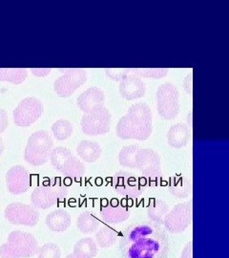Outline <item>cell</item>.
Masks as SVG:
<instances>
[{
	"label": "cell",
	"mask_w": 229,
	"mask_h": 258,
	"mask_svg": "<svg viewBox=\"0 0 229 258\" xmlns=\"http://www.w3.org/2000/svg\"><path fill=\"white\" fill-rule=\"evenodd\" d=\"M169 212V207L164 200L154 199L147 207V215L151 221L164 223Z\"/></svg>",
	"instance_id": "obj_24"
},
{
	"label": "cell",
	"mask_w": 229,
	"mask_h": 258,
	"mask_svg": "<svg viewBox=\"0 0 229 258\" xmlns=\"http://www.w3.org/2000/svg\"><path fill=\"white\" fill-rule=\"evenodd\" d=\"M54 137L58 141H64L72 136L73 125L67 120H58L52 125Z\"/></svg>",
	"instance_id": "obj_29"
},
{
	"label": "cell",
	"mask_w": 229,
	"mask_h": 258,
	"mask_svg": "<svg viewBox=\"0 0 229 258\" xmlns=\"http://www.w3.org/2000/svg\"><path fill=\"white\" fill-rule=\"evenodd\" d=\"M119 232L110 227H103L96 234L97 245L101 248H110L117 242Z\"/></svg>",
	"instance_id": "obj_27"
},
{
	"label": "cell",
	"mask_w": 229,
	"mask_h": 258,
	"mask_svg": "<svg viewBox=\"0 0 229 258\" xmlns=\"http://www.w3.org/2000/svg\"><path fill=\"white\" fill-rule=\"evenodd\" d=\"M191 138L190 128L184 123H176L167 132L168 145L173 148H184Z\"/></svg>",
	"instance_id": "obj_19"
},
{
	"label": "cell",
	"mask_w": 229,
	"mask_h": 258,
	"mask_svg": "<svg viewBox=\"0 0 229 258\" xmlns=\"http://www.w3.org/2000/svg\"><path fill=\"white\" fill-rule=\"evenodd\" d=\"M68 194V187L59 182L52 184H42L37 186L33 191L31 200L33 205L41 210H47L57 203L59 200H63Z\"/></svg>",
	"instance_id": "obj_7"
},
{
	"label": "cell",
	"mask_w": 229,
	"mask_h": 258,
	"mask_svg": "<svg viewBox=\"0 0 229 258\" xmlns=\"http://www.w3.org/2000/svg\"><path fill=\"white\" fill-rule=\"evenodd\" d=\"M60 248L54 243H46L37 251V258H60Z\"/></svg>",
	"instance_id": "obj_31"
},
{
	"label": "cell",
	"mask_w": 229,
	"mask_h": 258,
	"mask_svg": "<svg viewBox=\"0 0 229 258\" xmlns=\"http://www.w3.org/2000/svg\"><path fill=\"white\" fill-rule=\"evenodd\" d=\"M27 76L25 68H0V82L19 85L25 82Z\"/></svg>",
	"instance_id": "obj_25"
},
{
	"label": "cell",
	"mask_w": 229,
	"mask_h": 258,
	"mask_svg": "<svg viewBox=\"0 0 229 258\" xmlns=\"http://www.w3.org/2000/svg\"><path fill=\"white\" fill-rule=\"evenodd\" d=\"M9 125V117L7 112L0 109V133L4 132Z\"/></svg>",
	"instance_id": "obj_33"
},
{
	"label": "cell",
	"mask_w": 229,
	"mask_h": 258,
	"mask_svg": "<svg viewBox=\"0 0 229 258\" xmlns=\"http://www.w3.org/2000/svg\"><path fill=\"white\" fill-rule=\"evenodd\" d=\"M181 258H193V241H189L182 251Z\"/></svg>",
	"instance_id": "obj_35"
},
{
	"label": "cell",
	"mask_w": 229,
	"mask_h": 258,
	"mask_svg": "<svg viewBox=\"0 0 229 258\" xmlns=\"http://www.w3.org/2000/svg\"><path fill=\"white\" fill-rule=\"evenodd\" d=\"M73 254L78 258H95L98 254V245L91 237H84L74 244Z\"/></svg>",
	"instance_id": "obj_23"
},
{
	"label": "cell",
	"mask_w": 229,
	"mask_h": 258,
	"mask_svg": "<svg viewBox=\"0 0 229 258\" xmlns=\"http://www.w3.org/2000/svg\"><path fill=\"white\" fill-rule=\"evenodd\" d=\"M77 226L83 233L90 234L99 228L100 222L92 212H83L78 217Z\"/></svg>",
	"instance_id": "obj_26"
},
{
	"label": "cell",
	"mask_w": 229,
	"mask_h": 258,
	"mask_svg": "<svg viewBox=\"0 0 229 258\" xmlns=\"http://www.w3.org/2000/svg\"><path fill=\"white\" fill-rule=\"evenodd\" d=\"M159 115L165 120H173L180 111V94L172 83H164L157 90Z\"/></svg>",
	"instance_id": "obj_6"
},
{
	"label": "cell",
	"mask_w": 229,
	"mask_h": 258,
	"mask_svg": "<svg viewBox=\"0 0 229 258\" xmlns=\"http://www.w3.org/2000/svg\"><path fill=\"white\" fill-rule=\"evenodd\" d=\"M66 258H78L75 255H73V253H71V254H69V255H67Z\"/></svg>",
	"instance_id": "obj_39"
},
{
	"label": "cell",
	"mask_w": 229,
	"mask_h": 258,
	"mask_svg": "<svg viewBox=\"0 0 229 258\" xmlns=\"http://www.w3.org/2000/svg\"><path fill=\"white\" fill-rule=\"evenodd\" d=\"M139 147L137 146H128L121 148L119 151V162L120 166L129 167V168H137L136 157Z\"/></svg>",
	"instance_id": "obj_28"
},
{
	"label": "cell",
	"mask_w": 229,
	"mask_h": 258,
	"mask_svg": "<svg viewBox=\"0 0 229 258\" xmlns=\"http://www.w3.org/2000/svg\"><path fill=\"white\" fill-rule=\"evenodd\" d=\"M146 85L139 78L129 75L119 83V93L127 101H134L144 96Z\"/></svg>",
	"instance_id": "obj_18"
},
{
	"label": "cell",
	"mask_w": 229,
	"mask_h": 258,
	"mask_svg": "<svg viewBox=\"0 0 229 258\" xmlns=\"http://www.w3.org/2000/svg\"><path fill=\"white\" fill-rule=\"evenodd\" d=\"M36 237L26 231H12L7 243L0 246V258H29L38 251Z\"/></svg>",
	"instance_id": "obj_3"
},
{
	"label": "cell",
	"mask_w": 229,
	"mask_h": 258,
	"mask_svg": "<svg viewBox=\"0 0 229 258\" xmlns=\"http://www.w3.org/2000/svg\"><path fill=\"white\" fill-rule=\"evenodd\" d=\"M43 113V105L37 98L28 97L19 102L13 112V119L18 126H29L36 122Z\"/></svg>",
	"instance_id": "obj_9"
},
{
	"label": "cell",
	"mask_w": 229,
	"mask_h": 258,
	"mask_svg": "<svg viewBox=\"0 0 229 258\" xmlns=\"http://www.w3.org/2000/svg\"><path fill=\"white\" fill-rule=\"evenodd\" d=\"M71 215L64 210H55L50 212L45 219L47 228L50 231L62 232L67 231L71 225Z\"/></svg>",
	"instance_id": "obj_20"
},
{
	"label": "cell",
	"mask_w": 229,
	"mask_h": 258,
	"mask_svg": "<svg viewBox=\"0 0 229 258\" xmlns=\"http://www.w3.org/2000/svg\"><path fill=\"white\" fill-rule=\"evenodd\" d=\"M49 160L57 171L74 180H80L86 170L83 162L73 156L70 149L63 147L54 148Z\"/></svg>",
	"instance_id": "obj_5"
},
{
	"label": "cell",
	"mask_w": 229,
	"mask_h": 258,
	"mask_svg": "<svg viewBox=\"0 0 229 258\" xmlns=\"http://www.w3.org/2000/svg\"><path fill=\"white\" fill-rule=\"evenodd\" d=\"M128 258H160L163 250L161 236L154 227L148 224H140L134 227L127 234Z\"/></svg>",
	"instance_id": "obj_2"
},
{
	"label": "cell",
	"mask_w": 229,
	"mask_h": 258,
	"mask_svg": "<svg viewBox=\"0 0 229 258\" xmlns=\"http://www.w3.org/2000/svg\"><path fill=\"white\" fill-rule=\"evenodd\" d=\"M192 184L190 180L184 176H172L169 179L167 190L178 198H185L190 194Z\"/></svg>",
	"instance_id": "obj_22"
},
{
	"label": "cell",
	"mask_w": 229,
	"mask_h": 258,
	"mask_svg": "<svg viewBox=\"0 0 229 258\" xmlns=\"http://www.w3.org/2000/svg\"><path fill=\"white\" fill-rule=\"evenodd\" d=\"M188 123L192 127V111H190L188 114Z\"/></svg>",
	"instance_id": "obj_38"
},
{
	"label": "cell",
	"mask_w": 229,
	"mask_h": 258,
	"mask_svg": "<svg viewBox=\"0 0 229 258\" xmlns=\"http://www.w3.org/2000/svg\"><path fill=\"white\" fill-rule=\"evenodd\" d=\"M53 148L54 142L49 132L38 130L28 139L24 159L29 165L43 166L49 161Z\"/></svg>",
	"instance_id": "obj_4"
},
{
	"label": "cell",
	"mask_w": 229,
	"mask_h": 258,
	"mask_svg": "<svg viewBox=\"0 0 229 258\" xmlns=\"http://www.w3.org/2000/svg\"><path fill=\"white\" fill-rule=\"evenodd\" d=\"M131 73L137 78H150V79H163L169 73L167 68H134L131 69Z\"/></svg>",
	"instance_id": "obj_30"
},
{
	"label": "cell",
	"mask_w": 229,
	"mask_h": 258,
	"mask_svg": "<svg viewBox=\"0 0 229 258\" xmlns=\"http://www.w3.org/2000/svg\"><path fill=\"white\" fill-rule=\"evenodd\" d=\"M7 221L13 225L35 227L39 220V213L35 207L21 202L10 204L4 212Z\"/></svg>",
	"instance_id": "obj_10"
},
{
	"label": "cell",
	"mask_w": 229,
	"mask_h": 258,
	"mask_svg": "<svg viewBox=\"0 0 229 258\" xmlns=\"http://www.w3.org/2000/svg\"><path fill=\"white\" fill-rule=\"evenodd\" d=\"M3 151H4V144H3V140L0 137V156L2 155Z\"/></svg>",
	"instance_id": "obj_37"
},
{
	"label": "cell",
	"mask_w": 229,
	"mask_h": 258,
	"mask_svg": "<svg viewBox=\"0 0 229 258\" xmlns=\"http://www.w3.org/2000/svg\"><path fill=\"white\" fill-rule=\"evenodd\" d=\"M152 113L144 102L133 104L117 124V135L122 140L145 141L152 134Z\"/></svg>",
	"instance_id": "obj_1"
},
{
	"label": "cell",
	"mask_w": 229,
	"mask_h": 258,
	"mask_svg": "<svg viewBox=\"0 0 229 258\" xmlns=\"http://www.w3.org/2000/svg\"><path fill=\"white\" fill-rule=\"evenodd\" d=\"M6 184L10 194L19 195L27 192L31 184L29 171L24 166H12L6 173Z\"/></svg>",
	"instance_id": "obj_14"
},
{
	"label": "cell",
	"mask_w": 229,
	"mask_h": 258,
	"mask_svg": "<svg viewBox=\"0 0 229 258\" xmlns=\"http://www.w3.org/2000/svg\"><path fill=\"white\" fill-rule=\"evenodd\" d=\"M192 79V73H190L183 81V87H184L185 91L190 95H192L193 93Z\"/></svg>",
	"instance_id": "obj_36"
},
{
	"label": "cell",
	"mask_w": 229,
	"mask_h": 258,
	"mask_svg": "<svg viewBox=\"0 0 229 258\" xmlns=\"http://www.w3.org/2000/svg\"><path fill=\"white\" fill-rule=\"evenodd\" d=\"M87 74L82 68H72L65 71L64 74L55 80V92L61 98L72 96L74 91L86 83Z\"/></svg>",
	"instance_id": "obj_11"
},
{
	"label": "cell",
	"mask_w": 229,
	"mask_h": 258,
	"mask_svg": "<svg viewBox=\"0 0 229 258\" xmlns=\"http://www.w3.org/2000/svg\"><path fill=\"white\" fill-rule=\"evenodd\" d=\"M101 217L110 225H117L126 221L130 216L128 209L118 200H112L101 208Z\"/></svg>",
	"instance_id": "obj_17"
},
{
	"label": "cell",
	"mask_w": 229,
	"mask_h": 258,
	"mask_svg": "<svg viewBox=\"0 0 229 258\" xmlns=\"http://www.w3.org/2000/svg\"><path fill=\"white\" fill-rule=\"evenodd\" d=\"M105 102L104 92L99 87H90L78 98V105L86 114H91L103 108Z\"/></svg>",
	"instance_id": "obj_16"
},
{
	"label": "cell",
	"mask_w": 229,
	"mask_h": 258,
	"mask_svg": "<svg viewBox=\"0 0 229 258\" xmlns=\"http://www.w3.org/2000/svg\"><path fill=\"white\" fill-rule=\"evenodd\" d=\"M116 191L129 198H137L142 194V187L137 178L127 171H119L115 176Z\"/></svg>",
	"instance_id": "obj_15"
},
{
	"label": "cell",
	"mask_w": 229,
	"mask_h": 258,
	"mask_svg": "<svg viewBox=\"0 0 229 258\" xmlns=\"http://www.w3.org/2000/svg\"><path fill=\"white\" fill-rule=\"evenodd\" d=\"M136 164L137 169L150 180H156L162 174L161 157L151 148H139Z\"/></svg>",
	"instance_id": "obj_13"
},
{
	"label": "cell",
	"mask_w": 229,
	"mask_h": 258,
	"mask_svg": "<svg viewBox=\"0 0 229 258\" xmlns=\"http://www.w3.org/2000/svg\"><path fill=\"white\" fill-rule=\"evenodd\" d=\"M51 68H32L31 72L35 77L37 78H44L51 73Z\"/></svg>",
	"instance_id": "obj_34"
},
{
	"label": "cell",
	"mask_w": 229,
	"mask_h": 258,
	"mask_svg": "<svg viewBox=\"0 0 229 258\" xmlns=\"http://www.w3.org/2000/svg\"><path fill=\"white\" fill-rule=\"evenodd\" d=\"M105 74L113 82H122L131 74L130 68H108L105 69Z\"/></svg>",
	"instance_id": "obj_32"
},
{
	"label": "cell",
	"mask_w": 229,
	"mask_h": 258,
	"mask_svg": "<svg viewBox=\"0 0 229 258\" xmlns=\"http://www.w3.org/2000/svg\"><path fill=\"white\" fill-rule=\"evenodd\" d=\"M111 114L105 107L91 114L83 115L81 126L83 133L88 136L106 134L110 130Z\"/></svg>",
	"instance_id": "obj_12"
},
{
	"label": "cell",
	"mask_w": 229,
	"mask_h": 258,
	"mask_svg": "<svg viewBox=\"0 0 229 258\" xmlns=\"http://www.w3.org/2000/svg\"><path fill=\"white\" fill-rule=\"evenodd\" d=\"M78 155L86 163H95L101 158L102 149L101 146L89 140H84L80 143L77 148Z\"/></svg>",
	"instance_id": "obj_21"
},
{
	"label": "cell",
	"mask_w": 229,
	"mask_h": 258,
	"mask_svg": "<svg viewBox=\"0 0 229 258\" xmlns=\"http://www.w3.org/2000/svg\"><path fill=\"white\" fill-rule=\"evenodd\" d=\"M192 201L176 205L165 217V229L171 233H181L192 223Z\"/></svg>",
	"instance_id": "obj_8"
}]
</instances>
